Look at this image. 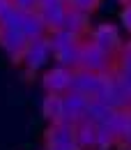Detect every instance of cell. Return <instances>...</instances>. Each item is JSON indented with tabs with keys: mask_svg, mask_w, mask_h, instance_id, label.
<instances>
[{
	"mask_svg": "<svg viewBox=\"0 0 131 150\" xmlns=\"http://www.w3.org/2000/svg\"><path fill=\"white\" fill-rule=\"evenodd\" d=\"M78 69L92 72V74H104L111 76L115 72V58L106 51H101L94 42L83 39L81 42V60H78Z\"/></svg>",
	"mask_w": 131,
	"mask_h": 150,
	"instance_id": "1",
	"label": "cell"
},
{
	"mask_svg": "<svg viewBox=\"0 0 131 150\" xmlns=\"http://www.w3.org/2000/svg\"><path fill=\"white\" fill-rule=\"evenodd\" d=\"M51 60H53V49H51V44H48V37L41 35V37L28 39L19 65H23L30 74H37V72H41Z\"/></svg>",
	"mask_w": 131,
	"mask_h": 150,
	"instance_id": "2",
	"label": "cell"
},
{
	"mask_svg": "<svg viewBox=\"0 0 131 150\" xmlns=\"http://www.w3.org/2000/svg\"><path fill=\"white\" fill-rule=\"evenodd\" d=\"M108 79L111 76L92 74V72H85V69H74L69 90H74L78 95H85L88 99H104L106 88H108Z\"/></svg>",
	"mask_w": 131,
	"mask_h": 150,
	"instance_id": "3",
	"label": "cell"
},
{
	"mask_svg": "<svg viewBox=\"0 0 131 150\" xmlns=\"http://www.w3.org/2000/svg\"><path fill=\"white\" fill-rule=\"evenodd\" d=\"M46 150H78L74 139V125L48 122L46 129Z\"/></svg>",
	"mask_w": 131,
	"mask_h": 150,
	"instance_id": "4",
	"label": "cell"
},
{
	"mask_svg": "<svg viewBox=\"0 0 131 150\" xmlns=\"http://www.w3.org/2000/svg\"><path fill=\"white\" fill-rule=\"evenodd\" d=\"M9 28H16L25 39H35V37H41V35L48 33L37 12H19V9L14 12V16L9 21Z\"/></svg>",
	"mask_w": 131,
	"mask_h": 150,
	"instance_id": "5",
	"label": "cell"
},
{
	"mask_svg": "<svg viewBox=\"0 0 131 150\" xmlns=\"http://www.w3.org/2000/svg\"><path fill=\"white\" fill-rule=\"evenodd\" d=\"M88 97L85 95H78L74 90H69L67 95H62V115L57 122H67V125H76L78 120L85 118L88 111Z\"/></svg>",
	"mask_w": 131,
	"mask_h": 150,
	"instance_id": "6",
	"label": "cell"
},
{
	"mask_svg": "<svg viewBox=\"0 0 131 150\" xmlns=\"http://www.w3.org/2000/svg\"><path fill=\"white\" fill-rule=\"evenodd\" d=\"M41 88L46 95H67L71 88V69L60 67V65L51 67L41 76Z\"/></svg>",
	"mask_w": 131,
	"mask_h": 150,
	"instance_id": "7",
	"label": "cell"
},
{
	"mask_svg": "<svg viewBox=\"0 0 131 150\" xmlns=\"http://www.w3.org/2000/svg\"><path fill=\"white\" fill-rule=\"evenodd\" d=\"M90 42H94L101 51H106V53H111L113 58L117 56V51L122 49V37H120V33H117V28L115 25H108V23H104V25H99V28H94L90 30Z\"/></svg>",
	"mask_w": 131,
	"mask_h": 150,
	"instance_id": "8",
	"label": "cell"
},
{
	"mask_svg": "<svg viewBox=\"0 0 131 150\" xmlns=\"http://www.w3.org/2000/svg\"><path fill=\"white\" fill-rule=\"evenodd\" d=\"M25 44H28V39L23 37L16 28H9V25L0 28V49L9 56L12 62H16V65L21 62V56H23Z\"/></svg>",
	"mask_w": 131,
	"mask_h": 150,
	"instance_id": "9",
	"label": "cell"
},
{
	"mask_svg": "<svg viewBox=\"0 0 131 150\" xmlns=\"http://www.w3.org/2000/svg\"><path fill=\"white\" fill-rule=\"evenodd\" d=\"M101 102H106L113 111H131V93L117 81L115 74H111V79H108V88H106V95Z\"/></svg>",
	"mask_w": 131,
	"mask_h": 150,
	"instance_id": "10",
	"label": "cell"
},
{
	"mask_svg": "<svg viewBox=\"0 0 131 150\" xmlns=\"http://www.w3.org/2000/svg\"><path fill=\"white\" fill-rule=\"evenodd\" d=\"M64 12H67V2L64 0H46V2H39V7H37V14L41 16L46 30L62 28Z\"/></svg>",
	"mask_w": 131,
	"mask_h": 150,
	"instance_id": "11",
	"label": "cell"
},
{
	"mask_svg": "<svg viewBox=\"0 0 131 150\" xmlns=\"http://www.w3.org/2000/svg\"><path fill=\"white\" fill-rule=\"evenodd\" d=\"M62 28L85 39V35L90 33V14H83V12H78V9L67 7V12H64V21H62Z\"/></svg>",
	"mask_w": 131,
	"mask_h": 150,
	"instance_id": "12",
	"label": "cell"
},
{
	"mask_svg": "<svg viewBox=\"0 0 131 150\" xmlns=\"http://www.w3.org/2000/svg\"><path fill=\"white\" fill-rule=\"evenodd\" d=\"M74 139L78 150H94V139H97V125L90 120H78L74 125Z\"/></svg>",
	"mask_w": 131,
	"mask_h": 150,
	"instance_id": "13",
	"label": "cell"
},
{
	"mask_svg": "<svg viewBox=\"0 0 131 150\" xmlns=\"http://www.w3.org/2000/svg\"><path fill=\"white\" fill-rule=\"evenodd\" d=\"M46 37H48V44H51L53 53L62 51V49H69V46H76V44H81V42H83V37H78V35L69 33V30H64V28L48 30V33H46Z\"/></svg>",
	"mask_w": 131,
	"mask_h": 150,
	"instance_id": "14",
	"label": "cell"
},
{
	"mask_svg": "<svg viewBox=\"0 0 131 150\" xmlns=\"http://www.w3.org/2000/svg\"><path fill=\"white\" fill-rule=\"evenodd\" d=\"M111 113H113V109L106 102L90 99V102H88V111H85V120H90L92 125H101V122H106V120L111 118Z\"/></svg>",
	"mask_w": 131,
	"mask_h": 150,
	"instance_id": "15",
	"label": "cell"
},
{
	"mask_svg": "<svg viewBox=\"0 0 131 150\" xmlns=\"http://www.w3.org/2000/svg\"><path fill=\"white\" fill-rule=\"evenodd\" d=\"M53 60H55V65L60 67H67V69H78V60H81V44H76V46H69V49H62V51H57L53 53Z\"/></svg>",
	"mask_w": 131,
	"mask_h": 150,
	"instance_id": "16",
	"label": "cell"
},
{
	"mask_svg": "<svg viewBox=\"0 0 131 150\" xmlns=\"http://www.w3.org/2000/svg\"><path fill=\"white\" fill-rule=\"evenodd\" d=\"M41 113L48 122H57L62 115V95H46L41 104Z\"/></svg>",
	"mask_w": 131,
	"mask_h": 150,
	"instance_id": "17",
	"label": "cell"
},
{
	"mask_svg": "<svg viewBox=\"0 0 131 150\" xmlns=\"http://www.w3.org/2000/svg\"><path fill=\"white\" fill-rule=\"evenodd\" d=\"M129 115L131 111H113L111 118L104 122V125H108V129L117 136V143H120V139H122V134H124V129H127V122H129Z\"/></svg>",
	"mask_w": 131,
	"mask_h": 150,
	"instance_id": "18",
	"label": "cell"
},
{
	"mask_svg": "<svg viewBox=\"0 0 131 150\" xmlns=\"http://www.w3.org/2000/svg\"><path fill=\"white\" fill-rule=\"evenodd\" d=\"M117 146V136L108 129V125H97V139H94V150H111Z\"/></svg>",
	"mask_w": 131,
	"mask_h": 150,
	"instance_id": "19",
	"label": "cell"
},
{
	"mask_svg": "<svg viewBox=\"0 0 131 150\" xmlns=\"http://www.w3.org/2000/svg\"><path fill=\"white\" fill-rule=\"evenodd\" d=\"M115 69L120 72H131V42L122 44V49L115 56Z\"/></svg>",
	"mask_w": 131,
	"mask_h": 150,
	"instance_id": "20",
	"label": "cell"
},
{
	"mask_svg": "<svg viewBox=\"0 0 131 150\" xmlns=\"http://www.w3.org/2000/svg\"><path fill=\"white\" fill-rule=\"evenodd\" d=\"M64 2H67V7H71V9H78V12H83V14H92L94 9L99 7L101 0H64Z\"/></svg>",
	"mask_w": 131,
	"mask_h": 150,
	"instance_id": "21",
	"label": "cell"
},
{
	"mask_svg": "<svg viewBox=\"0 0 131 150\" xmlns=\"http://www.w3.org/2000/svg\"><path fill=\"white\" fill-rule=\"evenodd\" d=\"M14 12H16V9H14L12 0H0V28H2V25H9Z\"/></svg>",
	"mask_w": 131,
	"mask_h": 150,
	"instance_id": "22",
	"label": "cell"
},
{
	"mask_svg": "<svg viewBox=\"0 0 131 150\" xmlns=\"http://www.w3.org/2000/svg\"><path fill=\"white\" fill-rule=\"evenodd\" d=\"M12 5H14V9H19V12H37L39 0H12Z\"/></svg>",
	"mask_w": 131,
	"mask_h": 150,
	"instance_id": "23",
	"label": "cell"
},
{
	"mask_svg": "<svg viewBox=\"0 0 131 150\" xmlns=\"http://www.w3.org/2000/svg\"><path fill=\"white\" fill-rule=\"evenodd\" d=\"M120 21H122V25H124V28L131 33V2H124L122 14H120Z\"/></svg>",
	"mask_w": 131,
	"mask_h": 150,
	"instance_id": "24",
	"label": "cell"
},
{
	"mask_svg": "<svg viewBox=\"0 0 131 150\" xmlns=\"http://www.w3.org/2000/svg\"><path fill=\"white\" fill-rule=\"evenodd\" d=\"M113 74L117 76V81H120V83H122V86L131 93V72H120V69H115Z\"/></svg>",
	"mask_w": 131,
	"mask_h": 150,
	"instance_id": "25",
	"label": "cell"
},
{
	"mask_svg": "<svg viewBox=\"0 0 131 150\" xmlns=\"http://www.w3.org/2000/svg\"><path fill=\"white\" fill-rule=\"evenodd\" d=\"M120 146L122 148H131V115H129V122H127V129H124V134H122V139H120Z\"/></svg>",
	"mask_w": 131,
	"mask_h": 150,
	"instance_id": "26",
	"label": "cell"
},
{
	"mask_svg": "<svg viewBox=\"0 0 131 150\" xmlns=\"http://www.w3.org/2000/svg\"><path fill=\"white\" fill-rule=\"evenodd\" d=\"M122 2H131V0H122Z\"/></svg>",
	"mask_w": 131,
	"mask_h": 150,
	"instance_id": "27",
	"label": "cell"
},
{
	"mask_svg": "<svg viewBox=\"0 0 131 150\" xmlns=\"http://www.w3.org/2000/svg\"><path fill=\"white\" fill-rule=\"evenodd\" d=\"M39 2H46V0H39Z\"/></svg>",
	"mask_w": 131,
	"mask_h": 150,
	"instance_id": "28",
	"label": "cell"
}]
</instances>
